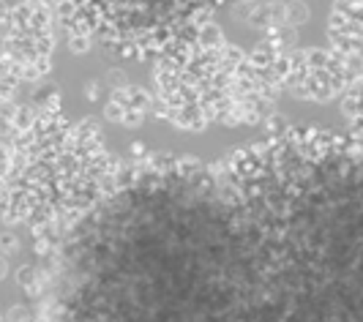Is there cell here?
<instances>
[{
  "instance_id": "obj_6",
  "label": "cell",
  "mask_w": 363,
  "mask_h": 322,
  "mask_svg": "<svg viewBox=\"0 0 363 322\" xmlns=\"http://www.w3.org/2000/svg\"><path fill=\"white\" fill-rule=\"evenodd\" d=\"M150 107H153V99L143 88H121L112 93L107 104V115L109 121L131 128V126H140L145 121Z\"/></svg>"
},
{
  "instance_id": "obj_8",
  "label": "cell",
  "mask_w": 363,
  "mask_h": 322,
  "mask_svg": "<svg viewBox=\"0 0 363 322\" xmlns=\"http://www.w3.org/2000/svg\"><path fill=\"white\" fill-rule=\"evenodd\" d=\"M311 19V9L309 3H303V0H287V25L290 28H301V25H306Z\"/></svg>"
},
{
  "instance_id": "obj_2",
  "label": "cell",
  "mask_w": 363,
  "mask_h": 322,
  "mask_svg": "<svg viewBox=\"0 0 363 322\" xmlns=\"http://www.w3.org/2000/svg\"><path fill=\"white\" fill-rule=\"evenodd\" d=\"M79 28L121 57L164 60L197 44L227 6L257 0H69Z\"/></svg>"
},
{
  "instance_id": "obj_9",
  "label": "cell",
  "mask_w": 363,
  "mask_h": 322,
  "mask_svg": "<svg viewBox=\"0 0 363 322\" xmlns=\"http://www.w3.org/2000/svg\"><path fill=\"white\" fill-rule=\"evenodd\" d=\"M9 88H11V66H9V60L0 55V93H6Z\"/></svg>"
},
{
  "instance_id": "obj_3",
  "label": "cell",
  "mask_w": 363,
  "mask_h": 322,
  "mask_svg": "<svg viewBox=\"0 0 363 322\" xmlns=\"http://www.w3.org/2000/svg\"><path fill=\"white\" fill-rule=\"evenodd\" d=\"M355 77H358V66L339 52H333L330 47L292 50L284 90L301 101L328 104L333 99H342Z\"/></svg>"
},
{
  "instance_id": "obj_7",
  "label": "cell",
  "mask_w": 363,
  "mask_h": 322,
  "mask_svg": "<svg viewBox=\"0 0 363 322\" xmlns=\"http://www.w3.org/2000/svg\"><path fill=\"white\" fill-rule=\"evenodd\" d=\"M342 115H345L347 134L363 140V66H358V77L342 96Z\"/></svg>"
},
{
  "instance_id": "obj_1",
  "label": "cell",
  "mask_w": 363,
  "mask_h": 322,
  "mask_svg": "<svg viewBox=\"0 0 363 322\" xmlns=\"http://www.w3.org/2000/svg\"><path fill=\"white\" fill-rule=\"evenodd\" d=\"M47 322H363V140L115 167L50 227Z\"/></svg>"
},
{
  "instance_id": "obj_4",
  "label": "cell",
  "mask_w": 363,
  "mask_h": 322,
  "mask_svg": "<svg viewBox=\"0 0 363 322\" xmlns=\"http://www.w3.org/2000/svg\"><path fill=\"white\" fill-rule=\"evenodd\" d=\"M55 19L52 6L47 0H19L17 6H9L0 17V36L6 38L14 57L33 63L36 57H50L55 44Z\"/></svg>"
},
{
  "instance_id": "obj_5",
  "label": "cell",
  "mask_w": 363,
  "mask_h": 322,
  "mask_svg": "<svg viewBox=\"0 0 363 322\" xmlns=\"http://www.w3.org/2000/svg\"><path fill=\"white\" fill-rule=\"evenodd\" d=\"M325 33L333 52L363 66V0H333Z\"/></svg>"
}]
</instances>
